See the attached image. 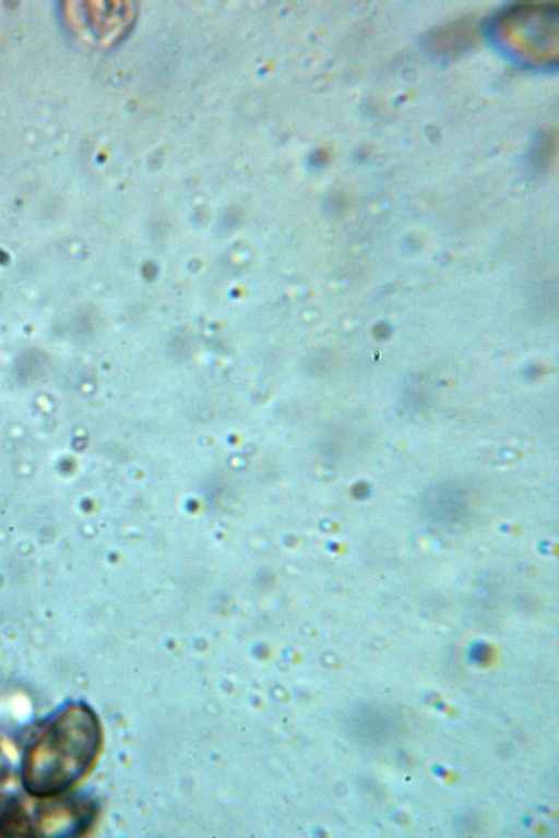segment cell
I'll return each instance as SVG.
<instances>
[{
    "instance_id": "obj_4",
    "label": "cell",
    "mask_w": 559,
    "mask_h": 838,
    "mask_svg": "<svg viewBox=\"0 0 559 838\" xmlns=\"http://www.w3.org/2000/svg\"><path fill=\"white\" fill-rule=\"evenodd\" d=\"M10 836H34L33 822L17 799L0 794V837Z\"/></svg>"
},
{
    "instance_id": "obj_2",
    "label": "cell",
    "mask_w": 559,
    "mask_h": 838,
    "mask_svg": "<svg viewBox=\"0 0 559 838\" xmlns=\"http://www.w3.org/2000/svg\"><path fill=\"white\" fill-rule=\"evenodd\" d=\"M490 35L518 62L548 67L558 57V9L551 4L514 5L493 19Z\"/></svg>"
},
{
    "instance_id": "obj_3",
    "label": "cell",
    "mask_w": 559,
    "mask_h": 838,
    "mask_svg": "<svg viewBox=\"0 0 559 838\" xmlns=\"http://www.w3.org/2000/svg\"><path fill=\"white\" fill-rule=\"evenodd\" d=\"M37 807L34 836L72 837L86 830L95 817V804L83 795H63Z\"/></svg>"
},
{
    "instance_id": "obj_1",
    "label": "cell",
    "mask_w": 559,
    "mask_h": 838,
    "mask_svg": "<svg viewBox=\"0 0 559 838\" xmlns=\"http://www.w3.org/2000/svg\"><path fill=\"white\" fill-rule=\"evenodd\" d=\"M100 726L83 703H71L44 726L28 745L21 778L40 799L64 794L92 768L99 752Z\"/></svg>"
}]
</instances>
